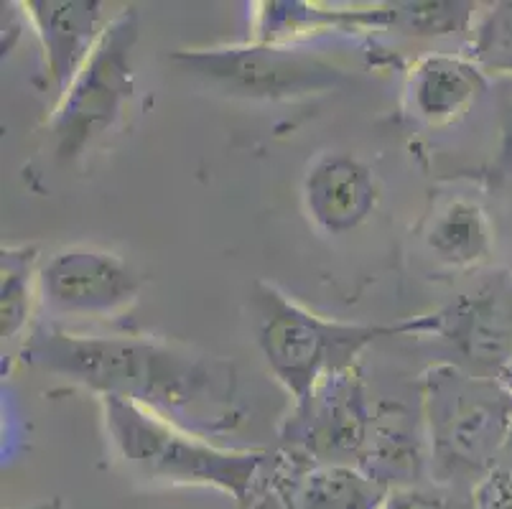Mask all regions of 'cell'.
<instances>
[{
	"label": "cell",
	"mask_w": 512,
	"mask_h": 509,
	"mask_svg": "<svg viewBox=\"0 0 512 509\" xmlns=\"http://www.w3.org/2000/svg\"><path fill=\"white\" fill-rule=\"evenodd\" d=\"M21 362L207 438L235 431L245 413L235 364L156 336L39 326L23 342Z\"/></svg>",
	"instance_id": "cell-1"
},
{
	"label": "cell",
	"mask_w": 512,
	"mask_h": 509,
	"mask_svg": "<svg viewBox=\"0 0 512 509\" xmlns=\"http://www.w3.org/2000/svg\"><path fill=\"white\" fill-rule=\"evenodd\" d=\"M428 479L472 492L512 443V387L436 362L418 377Z\"/></svg>",
	"instance_id": "cell-2"
},
{
	"label": "cell",
	"mask_w": 512,
	"mask_h": 509,
	"mask_svg": "<svg viewBox=\"0 0 512 509\" xmlns=\"http://www.w3.org/2000/svg\"><path fill=\"white\" fill-rule=\"evenodd\" d=\"M100 403L115 454L138 476L176 487H212L250 507L271 451L220 446L123 400Z\"/></svg>",
	"instance_id": "cell-3"
},
{
	"label": "cell",
	"mask_w": 512,
	"mask_h": 509,
	"mask_svg": "<svg viewBox=\"0 0 512 509\" xmlns=\"http://www.w3.org/2000/svg\"><path fill=\"white\" fill-rule=\"evenodd\" d=\"M250 308L265 367L293 405L304 403L329 377L357 370L360 354L377 339L406 336L403 321L352 324L319 316L265 280L253 286Z\"/></svg>",
	"instance_id": "cell-4"
},
{
	"label": "cell",
	"mask_w": 512,
	"mask_h": 509,
	"mask_svg": "<svg viewBox=\"0 0 512 509\" xmlns=\"http://www.w3.org/2000/svg\"><path fill=\"white\" fill-rule=\"evenodd\" d=\"M141 39L136 8H120L107 18L100 41L67 90L57 97L49 133L62 163L77 161L118 125L136 95V46Z\"/></svg>",
	"instance_id": "cell-5"
},
{
	"label": "cell",
	"mask_w": 512,
	"mask_h": 509,
	"mask_svg": "<svg viewBox=\"0 0 512 509\" xmlns=\"http://www.w3.org/2000/svg\"><path fill=\"white\" fill-rule=\"evenodd\" d=\"M171 62L209 90L232 100L288 102L324 95L344 82L347 72L304 44L242 41L212 49H181Z\"/></svg>",
	"instance_id": "cell-6"
},
{
	"label": "cell",
	"mask_w": 512,
	"mask_h": 509,
	"mask_svg": "<svg viewBox=\"0 0 512 509\" xmlns=\"http://www.w3.org/2000/svg\"><path fill=\"white\" fill-rule=\"evenodd\" d=\"M406 334L434 336L449 349L446 362L479 377L510 382L512 275L492 270L431 314L403 319Z\"/></svg>",
	"instance_id": "cell-7"
},
{
	"label": "cell",
	"mask_w": 512,
	"mask_h": 509,
	"mask_svg": "<svg viewBox=\"0 0 512 509\" xmlns=\"http://www.w3.org/2000/svg\"><path fill=\"white\" fill-rule=\"evenodd\" d=\"M375 403L357 370L321 382L293 405L281 428V451L314 464L360 466L370 438Z\"/></svg>",
	"instance_id": "cell-8"
},
{
	"label": "cell",
	"mask_w": 512,
	"mask_h": 509,
	"mask_svg": "<svg viewBox=\"0 0 512 509\" xmlns=\"http://www.w3.org/2000/svg\"><path fill=\"white\" fill-rule=\"evenodd\" d=\"M138 293L141 278L128 260L100 247H64L39 273L41 306L54 319H118Z\"/></svg>",
	"instance_id": "cell-9"
},
{
	"label": "cell",
	"mask_w": 512,
	"mask_h": 509,
	"mask_svg": "<svg viewBox=\"0 0 512 509\" xmlns=\"http://www.w3.org/2000/svg\"><path fill=\"white\" fill-rule=\"evenodd\" d=\"M388 489L355 466L271 451L248 509H383Z\"/></svg>",
	"instance_id": "cell-10"
},
{
	"label": "cell",
	"mask_w": 512,
	"mask_h": 509,
	"mask_svg": "<svg viewBox=\"0 0 512 509\" xmlns=\"http://www.w3.org/2000/svg\"><path fill=\"white\" fill-rule=\"evenodd\" d=\"M372 168L352 153L329 151L314 158L301 181V199L311 224L324 235L355 232L377 204Z\"/></svg>",
	"instance_id": "cell-11"
},
{
	"label": "cell",
	"mask_w": 512,
	"mask_h": 509,
	"mask_svg": "<svg viewBox=\"0 0 512 509\" xmlns=\"http://www.w3.org/2000/svg\"><path fill=\"white\" fill-rule=\"evenodd\" d=\"M18 6L34 26L46 77L59 97L100 41L107 26L105 6L100 0H23Z\"/></svg>",
	"instance_id": "cell-12"
},
{
	"label": "cell",
	"mask_w": 512,
	"mask_h": 509,
	"mask_svg": "<svg viewBox=\"0 0 512 509\" xmlns=\"http://www.w3.org/2000/svg\"><path fill=\"white\" fill-rule=\"evenodd\" d=\"M357 469L388 492L431 484L421 410L413 415L400 403H375L370 438Z\"/></svg>",
	"instance_id": "cell-13"
},
{
	"label": "cell",
	"mask_w": 512,
	"mask_h": 509,
	"mask_svg": "<svg viewBox=\"0 0 512 509\" xmlns=\"http://www.w3.org/2000/svg\"><path fill=\"white\" fill-rule=\"evenodd\" d=\"M398 11L395 3L383 6L332 8L319 3H299V0H265L253 6L250 39L271 41V44H304L316 34H362L395 28Z\"/></svg>",
	"instance_id": "cell-14"
},
{
	"label": "cell",
	"mask_w": 512,
	"mask_h": 509,
	"mask_svg": "<svg viewBox=\"0 0 512 509\" xmlns=\"http://www.w3.org/2000/svg\"><path fill=\"white\" fill-rule=\"evenodd\" d=\"M406 92L418 120L444 125L477 105L487 92V72L469 54H428L413 64Z\"/></svg>",
	"instance_id": "cell-15"
},
{
	"label": "cell",
	"mask_w": 512,
	"mask_h": 509,
	"mask_svg": "<svg viewBox=\"0 0 512 509\" xmlns=\"http://www.w3.org/2000/svg\"><path fill=\"white\" fill-rule=\"evenodd\" d=\"M426 245L446 268L479 270L492 255L490 219L479 204L454 199L431 219Z\"/></svg>",
	"instance_id": "cell-16"
},
{
	"label": "cell",
	"mask_w": 512,
	"mask_h": 509,
	"mask_svg": "<svg viewBox=\"0 0 512 509\" xmlns=\"http://www.w3.org/2000/svg\"><path fill=\"white\" fill-rule=\"evenodd\" d=\"M39 247L3 245L0 252V336L13 342L29 329L39 298Z\"/></svg>",
	"instance_id": "cell-17"
},
{
	"label": "cell",
	"mask_w": 512,
	"mask_h": 509,
	"mask_svg": "<svg viewBox=\"0 0 512 509\" xmlns=\"http://www.w3.org/2000/svg\"><path fill=\"white\" fill-rule=\"evenodd\" d=\"M469 56L487 74H512V0L479 11Z\"/></svg>",
	"instance_id": "cell-18"
},
{
	"label": "cell",
	"mask_w": 512,
	"mask_h": 509,
	"mask_svg": "<svg viewBox=\"0 0 512 509\" xmlns=\"http://www.w3.org/2000/svg\"><path fill=\"white\" fill-rule=\"evenodd\" d=\"M395 28L413 36H449L472 31L479 16L474 3H395Z\"/></svg>",
	"instance_id": "cell-19"
},
{
	"label": "cell",
	"mask_w": 512,
	"mask_h": 509,
	"mask_svg": "<svg viewBox=\"0 0 512 509\" xmlns=\"http://www.w3.org/2000/svg\"><path fill=\"white\" fill-rule=\"evenodd\" d=\"M383 509H477L472 492L423 484V487L395 489L388 494Z\"/></svg>",
	"instance_id": "cell-20"
},
{
	"label": "cell",
	"mask_w": 512,
	"mask_h": 509,
	"mask_svg": "<svg viewBox=\"0 0 512 509\" xmlns=\"http://www.w3.org/2000/svg\"><path fill=\"white\" fill-rule=\"evenodd\" d=\"M477 509H512V443L495 469L472 489Z\"/></svg>",
	"instance_id": "cell-21"
},
{
	"label": "cell",
	"mask_w": 512,
	"mask_h": 509,
	"mask_svg": "<svg viewBox=\"0 0 512 509\" xmlns=\"http://www.w3.org/2000/svg\"><path fill=\"white\" fill-rule=\"evenodd\" d=\"M29 509H62V502H59V499H51V502L34 504V507H29Z\"/></svg>",
	"instance_id": "cell-22"
},
{
	"label": "cell",
	"mask_w": 512,
	"mask_h": 509,
	"mask_svg": "<svg viewBox=\"0 0 512 509\" xmlns=\"http://www.w3.org/2000/svg\"><path fill=\"white\" fill-rule=\"evenodd\" d=\"M510 387H512V367H510Z\"/></svg>",
	"instance_id": "cell-23"
}]
</instances>
